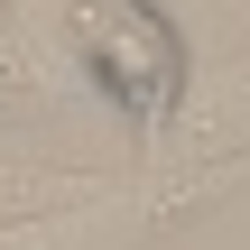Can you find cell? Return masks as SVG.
Masks as SVG:
<instances>
[{"mask_svg":"<svg viewBox=\"0 0 250 250\" xmlns=\"http://www.w3.org/2000/svg\"><path fill=\"white\" fill-rule=\"evenodd\" d=\"M232 186H250V158H176L148 176H102L74 204H37L19 223H0V250H148L186 232L195 213H213Z\"/></svg>","mask_w":250,"mask_h":250,"instance_id":"obj_1","label":"cell"},{"mask_svg":"<svg viewBox=\"0 0 250 250\" xmlns=\"http://www.w3.org/2000/svg\"><path fill=\"white\" fill-rule=\"evenodd\" d=\"M65 46H74V74L139 139H167V111L195 65H186V37L158 0H65Z\"/></svg>","mask_w":250,"mask_h":250,"instance_id":"obj_2","label":"cell"},{"mask_svg":"<svg viewBox=\"0 0 250 250\" xmlns=\"http://www.w3.org/2000/svg\"><path fill=\"white\" fill-rule=\"evenodd\" d=\"M167 139H176V158H250V56L213 65V74H186Z\"/></svg>","mask_w":250,"mask_h":250,"instance_id":"obj_3","label":"cell"},{"mask_svg":"<svg viewBox=\"0 0 250 250\" xmlns=\"http://www.w3.org/2000/svg\"><path fill=\"white\" fill-rule=\"evenodd\" d=\"M102 176L93 167H46V158H9L0 148V223H19V213H37V204H74V195H93Z\"/></svg>","mask_w":250,"mask_h":250,"instance_id":"obj_4","label":"cell"},{"mask_svg":"<svg viewBox=\"0 0 250 250\" xmlns=\"http://www.w3.org/2000/svg\"><path fill=\"white\" fill-rule=\"evenodd\" d=\"M37 102V56H28V28H19V9L0 0V121H19Z\"/></svg>","mask_w":250,"mask_h":250,"instance_id":"obj_5","label":"cell"}]
</instances>
